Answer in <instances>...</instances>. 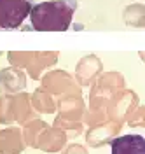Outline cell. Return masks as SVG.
<instances>
[{
    "instance_id": "cell-2",
    "label": "cell",
    "mask_w": 145,
    "mask_h": 154,
    "mask_svg": "<svg viewBox=\"0 0 145 154\" xmlns=\"http://www.w3.org/2000/svg\"><path fill=\"white\" fill-rule=\"evenodd\" d=\"M30 0H0V28H20L32 12Z\"/></svg>"
},
{
    "instance_id": "cell-1",
    "label": "cell",
    "mask_w": 145,
    "mask_h": 154,
    "mask_svg": "<svg viewBox=\"0 0 145 154\" xmlns=\"http://www.w3.org/2000/svg\"><path fill=\"white\" fill-rule=\"evenodd\" d=\"M77 9V0H49L32 7L30 23L35 32H67Z\"/></svg>"
},
{
    "instance_id": "cell-3",
    "label": "cell",
    "mask_w": 145,
    "mask_h": 154,
    "mask_svg": "<svg viewBox=\"0 0 145 154\" xmlns=\"http://www.w3.org/2000/svg\"><path fill=\"white\" fill-rule=\"evenodd\" d=\"M112 154H145V137L138 133L121 135L110 142Z\"/></svg>"
}]
</instances>
